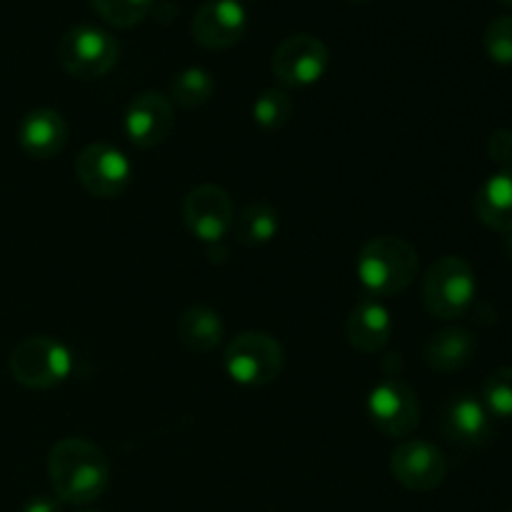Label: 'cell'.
Returning a JSON list of instances; mask_svg holds the SVG:
<instances>
[{
	"label": "cell",
	"instance_id": "cell-2",
	"mask_svg": "<svg viewBox=\"0 0 512 512\" xmlns=\"http://www.w3.org/2000/svg\"><path fill=\"white\" fill-rule=\"evenodd\" d=\"M355 270L373 298H390L403 293L418 275V253L398 235H380L360 248Z\"/></svg>",
	"mask_w": 512,
	"mask_h": 512
},
{
	"label": "cell",
	"instance_id": "cell-13",
	"mask_svg": "<svg viewBox=\"0 0 512 512\" xmlns=\"http://www.w3.org/2000/svg\"><path fill=\"white\" fill-rule=\"evenodd\" d=\"M175 125V113L170 98L155 90L135 95L125 113V133L138 148H155L170 135Z\"/></svg>",
	"mask_w": 512,
	"mask_h": 512
},
{
	"label": "cell",
	"instance_id": "cell-22",
	"mask_svg": "<svg viewBox=\"0 0 512 512\" xmlns=\"http://www.w3.org/2000/svg\"><path fill=\"white\" fill-rule=\"evenodd\" d=\"M293 100L285 90L268 88L253 103V118L263 130H280L293 118Z\"/></svg>",
	"mask_w": 512,
	"mask_h": 512
},
{
	"label": "cell",
	"instance_id": "cell-28",
	"mask_svg": "<svg viewBox=\"0 0 512 512\" xmlns=\"http://www.w3.org/2000/svg\"><path fill=\"white\" fill-rule=\"evenodd\" d=\"M508 253L512 255V235H510V238H508Z\"/></svg>",
	"mask_w": 512,
	"mask_h": 512
},
{
	"label": "cell",
	"instance_id": "cell-11",
	"mask_svg": "<svg viewBox=\"0 0 512 512\" xmlns=\"http://www.w3.org/2000/svg\"><path fill=\"white\" fill-rule=\"evenodd\" d=\"M183 220L198 240L220 243L233 228V200L220 185H198L185 195Z\"/></svg>",
	"mask_w": 512,
	"mask_h": 512
},
{
	"label": "cell",
	"instance_id": "cell-15",
	"mask_svg": "<svg viewBox=\"0 0 512 512\" xmlns=\"http://www.w3.org/2000/svg\"><path fill=\"white\" fill-rule=\"evenodd\" d=\"M18 140L25 155L35 160H50L68 143V123L58 110H30L20 123Z\"/></svg>",
	"mask_w": 512,
	"mask_h": 512
},
{
	"label": "cell",
	"instance_id": "cell-27",
	"mask_svg": "<svg viewBox=\"0 0 512 512\" xmlns=\"http://www.w3.org/2000/svg\"><path fill=\"white\" fill-rule=\"evenodd\" d=\"M23 512H63V508H60V500L58 498H33L30 500L28 505H25Z\"/></svg>",
	"mask_w": 512,
	"mask_h": 512
},
{
	"label": "cell",
	"instance_id": "cell-23",
	"mask_svg": "<svg viewBox=\"0 0 512 512\" xmlns=\"http://www.w3.org/2000/svg\"><path fill=\"white\" fill-rule=\"evenodd\" d=\"M90 5L113 28H135L148 18L155 0H90Z\"/></svg>",
	"mask_w": 512,
	"mask_h": 512
},
{
	"label": "cell",
	"instance_id": "cell-7",
	"mask_svg": "<svg viewBox=\"0 0 512 512\" xmlns=\"http://www.w3.org/2000/svg\"><path fill=\"white\" fill-rule=\"evenodd\" d=\"M330 65L328 45L308 33L285 38L273 53V73L288 88H308L318 83Z\"/></svg>",
	"mask_w": 512,
	"mask_h": 512
},
{
	"label": "cell",
	"instance_id": "cell-12",
	"mask_svg": "<svg viewBox=\"0 0 512 512\" xmlns=\"http://www.w3.org/2000/svg\"><path fill=\"white\" fill-rule=\"evenodd\" d=\"M248 30V13L240 0H208L193 18L195 43L208 50H225L240 43Z\"/></svg>",
	"mask_w": 512,
	"mask_h": 512
},
{
	"label": "cell",
	"instance_id": "cell-21",
	"mask_svg": "<svg viewBox=\"0 0 512 512\" xmlns=\"http://www.w3.org/2000/svg\"><path fill=\"white\" fill-rule=\"evenodd\" d=\"M215 90L213 75L200 65L180 70L170 83V98L180 105V108H200L210 100Z\"/></svg>",
	"mask_w": 512,
	"mask_h": 512
},
{
	"label": "cell",
	"instance_id": "cell-31",
	"mask_svg": "<svg viewBox=\"0 0 512 512\" xmlns=\"http://www.w3.org/2000/svg\"><path fill=\"white\" fill-rule=\"evenodd\" d=\"M358 3H365V0H358Z\"/></svg>",
	"mask_w": 512,
	"mask_h": 512
},
{
	"label": "cell",
	"instance_id": "cell-30",
	"mask_svg": "<svg viewBox=\"0 0 512 512\" xmlns=\"http://www.w3.org/2000/svg\"><path fill=\"white\" fill-rule=\"evenodd\" d=\"M83 512H95V510H83Z\"/></svg>",
	"mask_w": 512,
	"mask_h": 512
},
{
	"label": "cell",
	"instance_id": "cell-8",
	"mask_svg": "<svg viewBox=\"0 0 512 512\" xmlns=\"http://www.w3.org/2000/svg\"><path fill=\"white\" fill-rule=\"evenodd\" d=\"M75 175L90 195L118 198L130 185V160L123 150L108 143H90L75 158Z\"/></svg>",
	"mask_w": 512,
	"mask_h": 512
},
{
	"label": "cell",
	"instance_id": "cell-16",
	"mask_svg": "<svg viewBox=\"0 0 512 512\" xmlns=\"http://www.w3.org/2000/svg\"><path fill=\"white\" fill-rule=\"evenodd\" d=\"M345 330H348L350 345L360 353H378L390 343V335H393L390 310L378 298H363L350 313Z\"/></svg>",
	"mask_w": 512,
	"mask_h": 512
},
{
	"label": "cell",
	"instance_id": "cell-25",
	"mask_svg": "<svg viewBox=\"0 0 512 512\" xmlns=\"http://www.w3.org/2000/svg\"><path fill=\"white\" fill-rule=\"evenodd\" d=\"M485 53L493 63L512 65V15H500L485 28Z\"/></svg>",
	"mask_w": 512,
	"mask_h": 512
},
{
	"label": "cell",
	"instance_id": "cell-1",
	"mask_svg": "<svg viewBox=\"0 0 512 512\" xmlns=\"http://www.w3.org/2000/svg\"><path fill=\"white\" fill-rule=\"evenodd\" d=\"M50 485L65 505L95 503L110 483V465L103 450L83 438H65L48 455Z\"/></svg>",
	"mask_w": 512,
	"mask_h": 512
},
{
	"label": "cell",
	"instance_id": "cell-19",
	"mask_svg": "<svg viewBox=\"0 0 512 512\" xmlns=\"http://www.w3.org/2000/svg\"><path fill=\"white\" fill-rule=\"evenodd\" d=\"M225 328H223V320L215 310L203 308H190L185 310L183 318L178 320V338L185 348L195 350V353H210L220 345L223 340Z\"/></svg>",
	"mask_w": 512,
	"mask_h": 512
},
{
	"label": "cell",
	"instance_id": "cell-20",
	"mask_svg": "<svg viewBox=\"0 0 512 512\" xmlns=\"http://www.w3.org/2000/svg\"><path fill=\"white\" fill-rule=\"evenodd\" d=\"M278 228V210L268 203H253L235 215L230 230L240 245H265L275 238Z\"/></svg>",
	"mask_w": 512,
	"mask_h": 512
},
{
	"label": "cell",
	"instance_id": "cell-26",
	"mask_svg": "<svg viewBox=\"0 0 512 512\" xmlns=\"http://www.w3.org/2000/svg\"><path fill=\"white\" fill-rule=\"evenodd\" d=\"M488 155L493 163L500 165V170L512 168V130H495L488 140Z\"/></svg>",
	"mask_w": 512,
	"mask_h": 512
},
{
	"label": "cell",
	"instance_id": "cell-29",
	"mask_svg": "<svg viewBox=\"0 0 512 512\" xmlns=\"http://www.w3.org/2000/svg\"><path fill=\"white\" fill-rule=\"evenodd\" d=\"M503 5H508V8H512V0H500Z\"/></svg>",
	"mask_w": 512,
	"mask_h": 512
},
{
	"label": "cell",
	"instance_id": "cell-5",
	"mask_svg": "<svg viewBox=\"0 0 512 512\" xmlns=\"http://www.w3.org/2000/svg\"><path fill=\"white\" fill-rule=\"evenodd\" d=\"M120 58V45L108 30L95 25H75L65 30L58 43V60L73 78L95 80L115 68Z\"/></svg>",
	"mask_w": 512,
	"mask_h": 512
},
{
	"label": "cell",
	"instance_id": "cell-6",
	"mask_svg": "<svg viewBox=\"0 0 512 512\" xmlns=\"http://www.w3.org/2000/svg\"><path fill=\"white\" fill-rule=\"evenodd\" d=\"M73 370V355L60 340L35 335L15 345L10 355V373L15 383L30 390H50L63 383Z\"/></svg>",
	"mask_w": 512,
	"mask_h": 512
},
{
	"label": "cell",
	"instance_id": "cell-18",
	"mask_svg": "<svg viewBox=\"0 0 512 512\" xmlns=\"http://www.w3.org/2000/svg\"><path fill=\"white\" fill-rule=\"evenodd\" d=\"M478 340L465 328H445L425 345V363L438 373H458L475 358Z\"/></svg>",
	"mask_w": 512,
	"mask_h": 512
},
{
	"label": "cell",
	"instance_id": "cell-3",
	"mask_svg": "<svg viewBox=\"0 0 512 512\" xmlns=\"http://www.w3.org/2000/svg\"><path fill=\"white\" fill-rule=\"evenodd\" d=\"M478 293V280L465 258L445 255L430 265L423 280V305L433 318H463Z\"/></svg>",
	"mask_w": 512,
	"mask_h": 512
},
{
	"label": "cell",
	"instance_id": "cell-4",
	"mask_svg": "<svg viewBox=\"0 0 512 512\" xmlns=\"http://www.w3.org/2000/svg\"><path fill=\"white\" fill-rule=\"evenodd\" d=\"M223 365L230 378L248 388L268 385L283 373L285 353L278 340L268 333L248 330L225 345Z\"/></svg>",
	"mask_w": 512,
	"mask_h": 512
},
{
	"label": "cell",
	"instance_id": "cell-17",
	"mask_svg": "<svg viewBox=\"0 0 512 512\" xmlns=\"http://www.w3.org/2000/svg\"><path fill=\"white\" fill-rule=\"evenodd\" d=\"M475 213L488 228L512 235V168L498 170L480 185Z\"/></svg>",
	"mask_w": 512,
	"mask_h": 512
},
{
	"label": "cell",
	"instance_id": "cell-10",
	"mask_svg": "<svg viewBox=\"0 0 512 512\" xmlns=\"http://www.w3.org/2000/svg\"><path fill=\"white\" fill-rule=\"evenodd\" d=\"M390 473L403 488L415 493H430L440 488L448 475V460L443 450L428 440H405L393 450Z\"/></svg>",
	"mask_w": 512,
	"mask_h": 512
},
{
	"label": "cell",
	"instance_id": "cell-24",
	"mask_svg": "<svg viewBox=\"0 0 512 512\" xmlns=\"http://www.w3.org/2000/svg\"><path fill=\"white\" fill-rule=\"evenodd\" d=\"M483 405L490 418L512 420V368H498L485 378Z\"/></svg>",
	"mask_w": 512,
	"mask_h": 512
},
{
	"label": "cell",
	"instance_id": "cell-14",
	"mask_svg": "<svg viewBox=\"0 0 512 512\" xmlns=\"http://www.w3.org/2000/svg\"><path fill=\"white\" fill-rule=\"evenodd\" d=\"M440 428H443L445 438L458 445H483L493 433V418L483 400L473 398V395H458V398L448 400V405L443 408Z\"/></svg>",
	"mask_w": 512,
	"mask_h": 512
},
{
	"label": "cell",
	"instance_id": "cell-9",
	"mask_svg": "<svg viewBox=\"0 0 512 512\" xmlns=\"http://www.w3.org/2000/svg\"><path fill=\"white\" fill-rule=\"evenodd\" d=\"M368 415L388 438H408L420 423L418 395L400 380H383L370 390Z\"/></svg>",
	"mask_w": 512,
	"mask_h": 512
}]
</instances>
